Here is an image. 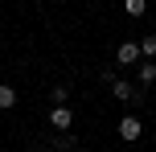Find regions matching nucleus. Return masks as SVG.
Here are the masks:
<instances>
[{"instance_id":"obj_5","label":"nucleus","mask_w":156,"mask_h":152,"mask_svg":"<svg viewBox=\"0 0 156 152\" xmlns=\"http://www.w3.org/2000/svg\"><path fill=\"white\" fill-rule=\"evenodd\" d=\"M136 78H140V90L156 87V62H140V70H136Z\"/></svg>"},{"instance_id":"obj_9","label":"nucleus","mask_w":156,"mask_h":152,"mask_svg":"<svg viewBox=\"0 0 156 152\" xmlns=\"http://www.w3.org/2000/svg\"><path fill=\"white\" fill-rule=\"evenodd\" d=\"M74 144H78V140H74V136H66V132H62V136L54 140V148H58V152H70Z\"/></svg>"},{"instance_id":"obj_11","label":"nucleus","mask_w":156,"mask_h":152,"mask_svg":"<svg viewBox=\"0 0 156 152\" xmlns=\"http://www.w3.org/2000/svg\"><path fill=\"white\" fill-rule=\"evenodd\" d=\"M148 4H152V0H148Z\"/></svg>"},{"instance_id":"obj_2","label":"nucleus","mask_w":156,"mask_h":152,"mask_svg":"<svg viewBox=\"0 0 156 152\" xmlns=\"http://www.w3.org/2000/svg\"><path fill=\"white\" fill-rule=\"evenodd\" d=\"M115 62L123 66V70H127V66H140V62H144V54H140V41H123V45L115 49Z\"/></svg>"},{"instance_id":"obj_6","label":"nucleus","mask_w":156,"mask_h":152,"mask_svg":"<svg viewBox=\"0 0 156 152\" xmlns=\"http://www.w3.org/2000/svg\"><path fill=\"white\" fill-rule=\"evenodd\" d=\"M12 107H16V90L8 82H0V111H12Z\"/></svg>"},{"instance_id":"obj_8","label":"nucleus","mask_w":156,"mask_h":152,"mask_svg":"<svg viewBox=\"0 0 156 152\" xmlns=\"http://www.w3.org/2000/svg\"><path fill=\"white\" fill-rule=\"evenodd\" d=\"M123 12L127 16H144L148 12V0H123Z\"/></svg>"},{"instance_id":"obj_3","label":"nucleus","mask_w":156,"mask_h":152,"mask_svg":"<svg viewBox=\"0 0 156 152\" xmlns=\"http://www.w3.org/2000/svg\"><path fill=\"white\" fill-rule=\"evenodd\" d=\"M140 136H144V123L136 119V115H123V119H119V140H127V144H136Z\"/></svg>"},{"instance_id":"obj_7","label":"nucleus","mask_w":156,"mask_h":152,"mask_svg":"<svg viewBox=\"0 0 156 152\" xmlns=\"http://www.w3.org/2000/svg\"><path fill=\"white\" fill-rule=\"evenodd\" d=\"M140 54H144V62H156V33H148L140 41Z\"/></svg>"},{"instance_id":"obj_1","label":"nucleus","mask_w":156,"mask_h":152,"mask_svg":"<svg viewBox=\"0 0 156 152\" xmlns=\"http://www.w3.org/2000/svg\"><path fill=\"white\" fill-rule=\"evenodd\" d=\"M111 95H115L119 103H140L144 90H140V87H132L127 78H119V74H115V78H111Z\"/></svg>"},{"instance_id":"obj_10","label":"nucleus","mask_w":156,"mask_h":152,"mask_svg":"<svg viewBox=\"0 0 156 152\" xmlns=\"http://www.w3.org/2000/svg\"><path fill=\"white\" fill-rule=\"evenodd\" d=\"M37 152H54V148H37Z\"/></svg>"},{"instance_id":"obj_4","label":"nucleus","mask_w":156,"mask_h":152,"mask_svg":"<svg viewBox=\"0 0 156 152\" xmlns=\"http://www.w3.org/2000/svg\"><path fill=\"white\" fill-rule=\"evenodd\" d=\"M70 123H74V111H70V107H54V111H49V128H54L58 136L70 132Z\"/></svg>"}]
</instances>
